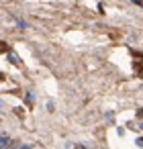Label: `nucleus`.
<instances>
[{
  "instance_id": "2",
  "label": "nucleus",
  "mask_w": 143,
  "mask_h": 149,
  "mask_svg": "<svg viewBox=\"0 0 143 149\" xmlns=\"http://www.w3.org/2000/svg\"><path fill=\"white\" fill-rule=\"evenodd\" d=\"M21 149H31V147H21Z\"/></svg>"
},
{
  "instance_id": "1",
  "label": "nucleus",
  "mask_w": 143,
  "mask_h": 149,
  "mask_svg": "<svg viewBox=\"0 0 143 149\" xmlns=\"http://www.w3.org/2000/svg\"><path fill=\"white\" fill-rule=\"evenodd\" d=\"M74 149H84V147H82V145H76V147H74Z\"/></svg>"
}]
</instances>
